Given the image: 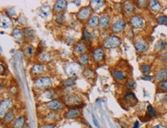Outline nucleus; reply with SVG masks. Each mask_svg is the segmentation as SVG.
I'll return each mask as SVG.
<instances>
[{
	"label": "nucleus",
	"mask_w": 167,
	"mask_h": 128,
	"mask_svg": "<svg viewBox=\"0 0 167 128\" xmlns=\"http://www.w3.org/2000/svg\"><path fill=\"white\" fill-rule=\"evenodd\" d=\"M52 84V80L49 77H39L38 79H36L34 82V87L36 89H46L51 87Z\"/></svg>",
	"instance_id": "f257e3e1"
},
{
	"label": "nucleus",
	"mask_w": 167,
	"mask_h": 128,
	"mask_svg": "<svg viewBox=\"0 0 167 128\" xmlns=\"http://www.w3.org/2000/svg\"><path fill=\"white\" fill-rule=\"evenodd\" d=\"M82 66L78 62H70L67 64L65 68V71L69 76H75L81 71Z\"/></svg>",
	"instance_id": "f03ea898"
},
{
	"label": "nucleus",
	"mask_w": 167,
	"mask_h": 128,
	"mask_svg": "<svg viewBox=\"0 0 167 128\" xmlns=\"http://www.w3.org/2000/svg\"><path fill=\"white\" fill-rule=\"evenodd\" d=\"M121 40L119 37H115V36H111L104 40L102 45L106 48H115V47L119 46Z\"/></svg>",
	"instance_id": "7ed1b4c3"
},
{
	"label": "nucleus",
	"mask_w": 167,
	"mask_h": 128,
	"mask_svg": "<svg viewBox=\"0 0 167 128\" xmlns=\"http://www.w3.org/2000/svg\"><path fill=\"white\" fill-rule=\"evenodd\" d=\"M92 10L90 7H84L80 9V10L77 13V18L80 21L86 20L90 16Z\"/></svg>",
	"instance_id": "20e7f679"
},
{
	"label": "nucleus",
	"mask_w": 167,
	"mask_h": 128,
	"mask_svg": "<svg viewBox=\"0 0 167 128\" xmlns=\"http://www.w3.org/2000/svg\"><path fill=\"white\" fill-rule=\"evenodd\" d=\"M125 26H126V23L123 19H119L116 21L112 26V30L115 33H119L124 30Z\"/></svg>",
	"instance_id": "39448f33"
},
{
	"label": "nucleus",
	"mask_w": 167,
	"mask_h": 128,
	"mask_svg": "<svg viewBox=\"0 0 167 128\" xmlns=\"http://www.w3.org/2000/svg\"><path fill=\"white\" fill-rule=\"evenodd\" d=\"M123 100H124V101L126 102V104L129 106H133L137 103V99H136L134 94L132 93V92H128V93H126Z\"/></svg>",
	"instance_id": "423d86ee"
},
{
	"label": "nucleus",
	"mask_w": 167,
	"mask_h": 128,
	"mask_svg": "<svg viewBox=\"0 0 167 128\" xmlns=\"http://www.w3.org/2000/svg\"><path fill=\"white\" fill-rule=\"evenodd\" d=\"M130 24L134 29H136V30L140 29L143 26V19L140 17H139V16H133L130 18Z\"/></svg>",
	"instance_id": "0eeeda50"
},
{
	"label": "nucleus",
	"mask_w": 167,
	"mask_h": 128,
	"mask_svg": "<svg viewBox=\"0 0 167 128\" xmlns=\"http://www.w3.org/2000/svg\"><path fill=\"white\" fill-rule=\"evenodd\" d=\"M46 107L48 108L53 110H61L62 108V104L60 101H56V100H52L49 102L46 103Z\"/></svg>",
	"instance_id": "6e6552de"
},
{
	"label": "nucleus",
	"mask_w": 167,
	"mask_h": 128,
	"mask_svg": "<svg viewBox=\"0 0 167 128\" xmlns=\"http://www.w3.org/2000/svg\"><path fill=\"white\" fill-rule=\"evenodd\" d=\"M134 45L137 52H143L147 48V43L143 40H137L135 42Z\"/></svg>",
	"instance_id": "1a4fd4ad"
},
{
	"label": "nucleus",
	"mask_w": 167,
	"mask_h": 128,
	"mask_svg": "<svg viewBox=\"0 0 167 128\" xmlns=\"http://www.w3.org/2000/svg\"><path fill=\"white\" fill-rule=\"evenodd\" d=\"M79 115H80V111L79 110L76 108H72L65 114V117L66 119H74V118L78 117Z\"/></svg>",
	"instance_id": "9d476101"
},
{
	"label": "nucleus",
	"mask_w": 167,
	"mask_h": 128,
	"mask_svg": "<svg viewBox=\"0 0 167 128\" xmlns=\"http://www.w3.org/2000/svg\"><path fill=\"white\" fill-rule=\"evenodd\" d=\"M12 105V101L10 99H5L1 102V115H3V114H6V111L9 110L10 108V106Z\"/></svg>",
	"instance_id": "9b49d317"
},
{
	"label": "nucleus",
	"mask_w": 167,
	"mask_h": 128,
	"mask_svg": "<svg viewBox=\"0 0 167 128\" xmlns=\"http://www.w3.org/2000/svg\"><path fill=\"white\" fill-rule=\"evenodd\" d=\"M43 71H44V66H43V64L39 63L34 64L31 69V73L35 76L40 75L43 73Z\"/></svg>",
	"instance_id": "f8f14e48"
},
{
	"label": "nucleus",
	"mask_w": 167,
	"mask_h": 128,
	"mask_svg": "<svg viewBox=\"0 0 167 128\" xmlns=\"http://www.w3.org/2000/svg\"><path fill=\"white\" fill-rule=\"evenodd\" d=\"M65 102L70 105H74V104H79L81 103V99L78 96L71 95L65 98Z\"/></svg>",
	"instance_id": "ddd939ff"
},
{
	"label": "nucleus",
	"mask_w": 167,
	"mask_h": 128,
	"mask_svg": "<svg viewBox=\"0 0 167 128\" xmlns=\"http://www.w3.org/2000/svg\"><path fill=\"white\" fill-rule=\"evenodd\" d=\"M103 58V50L100 47L96 48L93 52V59L96 62H100Z\"/></svg>",
	"instance_id": "4468645a"
},
{
	"label": "nucleus",
	"mask_w": 167,
	"mask_h": 128,
	"mask_svg": "<svg viewBox=\"0 0 167 128\" xmlns=\"http://www.w3.org/2000/svg\"><path fill=\"white\" fill-rule=\"evenodd\" d=\"M156 79L158 80H167V67L159 70L156 74Z\"/></svg>",
	"instance_id": "2eb2a0df"
},
{
	"label": "nucleus",
	"mask_w": 167,
	"mask_h": 128,
	"mask_svg": "<svg viewBox=\"0 0 167 128\" xmlns=\"http://www.w3.org/2000/svg\"><path fill=\"white\" fill-rule=\"evenodd\" d=\"M66 7V2L64 0H59L56 1V2L54 5V11L55 12H61L64 10Z\"/></svg>",
	"instance_id": "dca6fc26"
},
{
	"label": "nucleus",
	"mask_w": 167,
	"mask_h": 128,
	"mask_svg": "<svg viewBox=\"0 0 167 128\" xmlns=\"http://www.w3.org/2000/svg\"><path fill=\"white\" fill-rule=\"evenodd\" d=\"M149 5H150V9L153 11H154V12H159V11L161 10V8H162L160 3L158 1H156V0L150 1Z\"/></svg>",
	"instance_id": "f3484780"
},
{
	"label": "nucleus",
	"mask_w": 167,
	"mask_h": 128,
	"mask_svg": "<svg viewBox=\"0 0 167 128\" xmlns=\"http://www.w3.org/2000/svg\"><path fill=\"white\" fill-rule=\"evenodd\" d=\"M99 23V19L96 16H93L88 19L87 24H88L89 26H90V27L95 28L96 27Z\"/></svg>",
	"instance_id": "a211bd4d"
},
{
	"label": "nucleus",
	"mask_w": 167,
	"mask_h": 128,
	"mask_svg": "<svg viewBox=\"0 0 167 128\" xmlns=\"http://www.w3.org/2000/svg\"><path fill=\"white\" fill-rule=\"evenodd\" d=\"M23 32V36L27 40H33L34 37V32L31 28H25Z\"/></svg>",
	"instance_id": "6ab92c4d"
},
{
	"label": "nucleus",
	"mask_w": 167,
	"mask_h": 128,
	"mask_svg": "<svg viewBox=\"0 0 167 128\" xmlns=\"http://www.w3.org/2000/svg\"><path fill=\"white\" fill-rule=\"evenodd\" d=\"M85 51H86V46L83 43H78L75 46L74 52L76 53L81 54L83 53Z\"/></svg>",
	"instance_id": "aec40b11"
},
{
	"label": "nucleus",
	"mask_w": 167,
	"mask_h": 128,
	"mask_svg": "<svg viewBox=\"0 0 167 128\" xmlns=\"http://www.w3.org/2000/svg\"><path fill=\"white\" fill-rule=\"evenodd\" d=\"M99 26L101 28H106L107 26L109 25V19L108 16H102L99 19Z\"/></svg>",
	"instance_id": "412c9836"
},
{
	"label": "nucleus",
	"mask_w": 167,
	"mask_h": 128,
	"mask_svg": "<svg viewBox=\"0 0 167 128\" xmlns=\"http://www.w3.org/2000/svg\"><path fill=\"white\" fill-rule=\"evenodd\" d=\"M112 75H113L118 80H125V78H126V76H125L124 73H123L122 71L113 70L112 71Z\"/></svg>",
	"instance_id": "4be33fe9"
},
{
	"label": "nucleus",
	"mask_w": 167,
	"mask_h": 128,
	"mask_svg": "<svg viewBox=\"0 0 167 128\" xmlns=\"http://www.w3.org/2000/svg\"><path fill=\"white\" fill-rule=\"evenodd\" d=\"M1 25H2V27L6 28L7 29V28H9L10 26H12V23L9 18L5 17V16H4V18H3V16H2V19H1Z\"/></svg>",
	"instance_id": "5701e85b"
},
{
	"label": "nucleus",
	"mask_w": 167,
	"mask_h": 128,
	"mask_svg": "<svg viewBox=\"0 0 167 128\" xmlns=\"http://www.w3.org/2000/svg\"><path fill=\"white\" fill-rule=\"evenodd\" d=\"M24 122L25 119L23 117H20L18 118L16 120V122L14 123V127L15 128H23V126H24Z\"/></svg>",
	"instance_id": "b1692460"
},
{
	"label": "nucleus",
	"mask_w": 167,
	"mask_h": 128,
	"mask_svg": "<svg viewBox=\"0 0 167 128\" xmlns=\"http://www.w3.org/2000/svg\"><path fill=\"white\" fill-rule=\"evenodd\" d=\"M50 12V8L49 5H45V6H43L40 9V16H43V17H46L49 16Z\"/></svg>",
	"instance_id": "393cba45"
},
{
	"label": "nucleus",
	"mask_w": 167,
	"mask_h": 128,
	"mask_svg": "<svg viewBox=\"0 0 167 128\" xmlns=\"http://www.w3.org/2000/svg\"><path fill=\"white\" fill-rule=\"evenodd\" d=\"M89 60H90V57L87 54H82V55L79 56V62L81 64H83V65H86L88 63Z\"/></svg>",
	"instance_id": "a878e982"
},
{
	"label": "nucleus",
	"mask_w": 167,
	"mask_h": 128,
	"mask_svg": "<svg viewBox=\"0 0 167 128\" xmlns=\"http://www.w3.org/2000/svg\"><path fill=\"white\" fill-rule=\"evenodd\" d=\"M102 5H103L102 1H91V2H90V6L95 10L100 9V7Z\"/></svg>",
	"instance_id": "bb28decb"
},
{
	"label": "nucleus",
	"mask_w": 167,
	"mask_h": 128,
	"mask_svg": "<svg viewBox=\"0 0 167 128\" xmlns=\"http://www.w3.org/2000/svg\"><path fill=\"white\" fill-rule=\"evenodd\" d=\"M14 118V113L12 110H9L5 114V117H4V121L9 122L11 121Z\"/></svg>",
	"instance_id": "cd10ccee"
},
{
	"label": "nucleus",
	"mask_w": 167,
	"mask_h": 128,
	"mask_svg": "<svg viewBox=\"0 0 167 128\" xmlns=\"http://www.w3.org/2000/svg\"><path fill=\"white\" fill-rule=\"evenodd\" d=\"M147 115L149 116V118L154 117L156 115V112L152 106H149L148 108H147Z\"/></svg>",
	"instance_id": "c85d7f7f"
},
{
	"label": "nucleus",
	"mask_w": 167,
	"mask_h": 128,
	"mask_svg": "<svg viewBox=\"0 0 167 128\" xmlns=\"http://www.w3.org/2000/svg\"><path fill=\"white\" fill-rule=\"evenodd\" d=\"M22 36H23V33L19 29H15L13 30V37H15V39L17 40H19L22 39Z\"/></svg>",
	"instance_id": "c756f323"
},
{
	"label": "nucleus",
	"mask_w": 167,
	"mask_h": 128,
	"mask_svg": "<svg viewBox=\"0 0 167 128\" xmlns=\"http://www.w3.org/2000/svg\"><path fill=\"white\" fill-rule=\"evenodd\" d=\"M159 89H161L163 91L167 92V80H162V81H160L158 84Z\"/></svg>",
	"instance_id": "7c9ffc66"
},
{
	"label": "nucleus",
	"mask_w": 167,
	"mask_h": 128,
	"mask_svg": "<svg viewBox=\"0 0 167 128\" xmlns=\"http://www.w3.org/2000/svg\"><path fill=\"white\" fill-rule=\"evenodd\" d=\"M140 69H141L142 72H143V73H145V74H147V73H149L150 72V66H149V65H147V64H143V65H142V66H140Z\"/></svg>",
	"instance_id": "2f4dec72"
},
{
	"label": "nucleus",
	"mask_w": 167,
	"mask_h": 128,
	"mask_svg": "<svg viewBox=\"0 0 167 128\" xmlns=\"http://www.w3.org/2000/svg\"><path fill=\"white\" fill-rule=\"evenodd\" d=\"M83 40H91V34L89 33L86 29L83 30Z\"/></svg>",
	"instance_id": "473e14b6"
},
{
	"label": "nucleus",
	"mask_w": 167,
	"mask_h": 128,
	"mask_svg": "<svg viewBox=\"0 0 167 128\" xmlns=\"http://www.w3.org/2000/svg\"><path fill=\"white\" fill-rule=\"evenodd\" d=\"M165 43H164L163 41H159L158 43H156V50H162V49L165 47Z\"/></svg>",
	"instance_id": "72a5a7b5"
},
{
	"label": "nucleus",
	"mask_w": 167,
	"mask_h": 128,
	"mask_svg": "<svg viewBox=\"0 0 167 128\" xmlns=\"http://www.w3.org/2000/svg\"><path fill=\"white\" fill-rule=\"evenodd\" d=\"M125 11H126L127 13H131L133 11V6L131 3H126L125 5Z\"/></svg>",
	"instance_id": "f704fd0d"
},
{
	"label": "nucleus",
	"mask_w": 167,
	"mask_h": 128,
	"mask_svg": "<svg viewBox=\"0 0 167 128\" xmlns=\"http://www.w3.org/2000/svg\"><path fill=\"white\" fill-rule=\"evenodd\" d=\"M126 86L129 89H134L135 86H136V83H135V81L133 80H129L127 81Z\"/></svg>",
	"instance_id": "c9c22d12"
},
{
	"label": "nucleus",
	"mask_w": 167,
	"mask_h": 128,
	"mask_svg": "<svg viewBox=\"0 0 167 128\" xmlns=\"http://www.w3.org/2000/svg\"><path fill=\"white\" fill-rule=\"evenodd\" d=\"M158 22L160 24H163V25H167V17L165 16H161L157 19Z\"/></svg>",
	"instance_id": "e433bc0d"
},
{
	"label": "nucleus",
	"mask_w": 167,
	"mask_h": 128,
	"mask_svg": "<svg viewBox=\"0 0 167 128\" xmlns=\"http://www.w3.org/2000/svg\"><path fill=\"white\" fill-rule=\"evenodd\" d=\"M83 74H84L85 76H86V77H90V76H93V72L90 69H86V70L83 72Z\"/></svg>",
	"instance_id": "4c0bfd02"
},
{
	"label": "nucleus",
	"mask_w": 167,
	"mask_h": 128,
	"mask_svg": "<svg viewBox=\"0 0 167 128\" xmlns=\"http://www.w3.org/2000/svg\"><path fill=\"white\" fill-rule=\"evenodd\" d=\"M55 20H56L58 23H62L64 20V16L62 13H59L56 16V19H55Z\"/></svg>",
	"instance_id": "58836bf2"
},
{
	"label": "nucleus",
	"mask_w": 167,
	"mask_h": 128,
	"mask_svg": "<svg viewBox=\"0 0 167 128\" xmlns=\"http://www.w3.org/2000/svg\"><path fill=\"white\" fill-rule=\"evenodd\" d=\"M75 80H76V79H73V78H69V79H68V80H65V81L63 82V83L65 85H72L75 83Z\"/></svg>",
	"instance_id": "ea45409f"
},
{
	"label": "nucleus",
	"mask_w": 167,
	"mask_h": 128,
	"mask_svg": "<svg viewBox=\"0 0 167 128\" xmlns=\"http://www.w3.org/2000/svg\"><path fill=\"white\" fill-rule=\"evenodd\" d=\"M26 53L29 54V55H32V54L33 53V52H34V50H33V47L30 46H27V48H26Z\"/></svg>",
	"instance_id": "a19ab883"
},
{
	"label": "nucleus",
	"mask_w": 167,
	"mask_h": 128,
	"mask_svg": "<svg viewBox=\"0 0 167 128\" xmlns=\"http://www.w3.org/2000/svg\"><path fill=\"white\" fill-rule=\"evenodd\" d=\"M7 13L9 14V15H11L10 13H12V15H13V16H16V12H15V11H14L13 9H12V8H10V9H8L6 10Z\"/></svg>",
	"instance_id": "79ce46f5"
},
{
	"label": "nucleus",
	"mask_w": 167,
	"mask_h": 128,
	"mask_svg": "<svg viewBox=\"0 0 167 128\" xmlns=\"http://www.w3.org/2000/svg\"><path fill=\"white\" fill-rule=\"evenodd\" d=\"M161 59L164 61V62H167V52L164 53L161 55Z\"/></svg>",
	"instance_id": "37998d69"
},
{
	"label": "nucleus",
	"mask_w": 167,
	"mask_h": 128,
	"mask_svg": "<svg viewBox=\"0 0 167 128\" xmlns=\"http://www.w3.org/2000/svg\"><path fill=\"white\" fill-rule=\"evenodd\" d=\"M143 80H153V76H144L143 78H142Z\"/></svg>",
	"instance_id": "c03bdc74"
},
{
	"label": "nucleus",
	"mask_w": 167,
	"mask_h": 128,
	"mask_svg": "<svg viewBox=\"0 0 167 128\" xmlns=\"http://www.w3.org/2000/svg\"><path fill=\"white\" fill-rule=\"evenodd\" d=\"M93 122H94V123H95L96 126L98 128L99 127V126L98 122H97V120H96V118H95V117H94V115H93Z\"/></svg>",
	"instance_id": "a18cd8bd"
},
{
	"label": "nucleus",
	"mask_w": 167,
	"mask_h": 128,
	"mask_svg": "<svg viewBox=\"0 0 167 128\" xmlns=\"http://www.w3.org/2000/svg\"><path fill=\"white\" fill-rule=\"evenodd\" d=\"M153 128H166V126L162 124H159V125H156V126H154Z\"/></svg>",
	"instance_id": "49530a36"
},
{
	"label": "nucleus",
	"mask_w": 167,
	"mask_h": 128,
	"mask_svg": "<svg viewBox=\"0 0 167 128\" xmlns=\"http://www.w3.org/2000/svg\"><path fill=\"white\" fill-rule=\"evenodd\" d=\"M53 125L52 124H48V125H45V126H42L41 128H53Z\"/></svg>",
	"instance_id": "de8ad7c7"
},
{
	"label": "nucleus",
	"mask_w": 167,
	"mask_h": 128,
	"mask_svg": "<svg viewBox=\"0 0 167 128\" xmlns=\"http://www.w3.org/2000/svg\"><path fill=\"white\" fill-rule=\"evenodd\" d=\"M139 124H140V123H139V122H138V121L136 122V124H135L134 127H133V128H138V127H139V126H140Z\"/></svg>",
	"instance_id": "09e8293b"
},
{
	"label": "nucleus",
	"mask_w": 167,
	"mask_h": 128,
	"mask_svg": "<svg viewBox=\"0 0 167 128\" xmlns=\"http://www.w3.org/2000/svg\"><path fill=\"white\" fill-rule=\"evenodd\" d=\"M23 128H30V126H28L27 124H24V126H23Z\"/></svg>",
	"instance_id": "8fccbe9b"
},
{
	"label": "nucleus",
	"mask_w": 167,
	"mask_h": 128,
	"mask_svg": "<svg viewBox=\"0 0 167 128\" xmlns=\"http://www.w3.org/2000/svg\"><path fill=\"white\" fill-rule=\"evenodd\" d=\"M166 50H167V46H166Z\"/></svg>",
	"instance_id": "3c124183"
}]
</instances>
